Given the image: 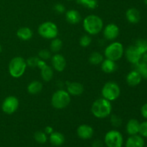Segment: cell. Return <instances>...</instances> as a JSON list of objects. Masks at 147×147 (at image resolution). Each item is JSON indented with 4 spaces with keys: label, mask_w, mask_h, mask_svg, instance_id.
<instances>
[{
    "label": "cell",
    "mask_w": 147,
    "mask_h": 147,
    "mask_svg": "<svg viewBox=\"0 0 147 147\" xmlns=\"http://www.w3.org/2000/svg\"><path fill=\"white\" fill-rule=\"evenodd\" d=\"M111 103L104 98L97 99L92 105V113L98 119H105L111 114Z\"/></svg>",
    "instance_id": "obj_1"
},
{
    "label": "cell",
    "mask_w": 147,
    "mask_h": 147,
    "mask_svg": "<svg viewBox=\"0 0 147 147\" xmlns=\"http://www.w3.org/2000/svg\"><path fill=\"white\" fill-rule=\"evenodd\" d=\"M83 25L86 32L92 35H95L101 32L103 27V22L102 19L98 16L91 14L84 19Z\"/></svg>",
    "instance_id": "obj_2"
},
{
    "label": "cell",
    "mask_w": 147,
    "mask_h": 147,
    "mask_svg": "<svg viewBox=\"0 0 147 147\" xmlns=\"http://www.w3.org/2000/svg\"><path fill=\"white\" fill-rule=\"evenodd\" d=\"M27 67L26 60L22 57H15L10 61L9 72L13 78H20L24 73Z\"/></svg>",
    "instance_id": "obj_3"
},
{
    "label": "cell",
    "mask_w": 147,
    "mask_h": 147,
    "mask_svg": "<svg viewBox=\"0 0 147 147\" xmlns=\"http://www.w3.org/2000/svg\"><path fill=\"white\" fill-rule=\"evenodd\" d=\"M70 103V94L64 90H58L53 93L51 103L56 109H63Z\"/></svg>",
    "instance_id": "obj_4"
},
{
    "label": "cell",
    "mask_w": 147,
    "mask_h": 147,
    "mask_svg": "<svg viewBox=\"0 0 147 147\" xmlns=\"http://www.w3.org/2000/svg\"><path fill=\"white\" fill-rule=\"evenodd\" d=\"M38 33L43 38L53 40L57 37L58 34V29L55 23L47 21L39 26Z\"/></svg>",
    "instance_id": "obj_5"
},
{
    "label": "cell",
    "mask_w": 147,
    "mask_h": 147,
    "mask_svg": "<svg viewBox=\"0 0 147 147\" xmlns=\"http://www.w3.org/2000/svg\"><path fill=\"white\" fill-rule=\"evenodd\" d=\"M101 93L104 98L109 101H113L119 97L121 89L119 85L115 82H108L103 86Z\"/></svg>",
    "instance_id": "obj_6"
},
{
    "label": "cell",
    "mask_w": 147,
    "mask_h": 147,
    "mask_svg": "<svg viewBox=\"0 0 147 147\" xmlns=\"http://www.w3.org/2000/svg\"><path fill=\"white\" fill-rule=\"evenodd\" d=\"M123 52V45L119 42H114L106 47L104 54L106 58L116 62L121 58Z\"/></svg>",
    "instance_id": "obj_7"
},
{
    "label": "cell",
    "mask_w": 147,
    "mask_h": 147,
    "mask_svg": "<svg viewBox=\"0 0 147 147\" xmlns=\"http://www.w3.org/2000/svg\"><path fill=\"white\" fill-rule=\"evenodd\" d=\"M123 136L116 130H111L105 136V143L108 147H122Z\"/></svg>",
    "instance_id": "obj_8"
},
{
    "label": "cell",
    "mask_w": 147,
    "mask_h": 147,
    "mask_svg": "<svg viewBox=\"0 0 147 147\" xmlns=\"http://www.w3.org/2000/svg\"><path fill=\"white\" fill-rule=\"evenodd\" d=\"M19 107V100L15 96H10L6 98L1 105L2 111L6 114H13Z\"/></svg>",
    "instance_id": "obj_9"
},
{
    "label": "cell",
    "mask_w": 147,
    "mask_h": 147,
    "mask_svg": "<svg viewBox=\"0 0 147 147\" xmlns=\"http://www.w3.org/2000/svg\"><path fill=\"white\" fill-rule=\"evenodd\" d=\"M126 56L129 62L135 65L140 61L142 54L139 51L135 45L130 46L126 50Z\"/></svg>",
    "instance_id": "obj_10"
},
{
    "label": "cell",
    "mask_w": 147,
    "mask_h": 147,
    "mask_svg": "<svg viewBox=\"0 0 147 147\" xmlns=\"http://www.w3.org/2000/svg\"><path fill=\"white\" fill-rule=\"evenodd\" d=\"M104 37L108 40H116L119 35V28L116 24H109L106 26L103 30Z\"/></svg>",
    "instance_id": "obj_11"
},
{
    "label": "cell",
    "mask_w": 147,
    "mask_h": 147,
    "mask_svg": "<svg viewBox=\"0 0 147 147\" xmlns=\"http://www.w3.org/2000/svg\"><path fill=\"white\" fill-rule=\"evenodd\" d=\"M52 65L55 70L62 72L66 67V60L65 57L60 54H55L51 57Z\"/></svg>",
    "instance_id": "obj_12"
},
{
    "label": "cell",
    "mask_w": 147,
    "mask_h": 147,
    "mask_svg": "<svg viewBox=\"0 0 147 147\" xmlns=\"http://www.w3.org/2000/svg\"><path fill=\"white\" fill-rule=\"evenodd\" d=\"M93 129L90 126L87 124L80 125L77 129V134L80 139H88L93 136Z\"/></svg>",
    "instance_id": "obj_13"
},
{
    "label": "cell",
    "mask_w": 147,
    "mask_h": 147,
    "mask_svg": "<svg viewBox=\"0 0 147 147\" xmlns=\"http://www.w3.org/2000/svg\"><path fill=\"white\" fill-rule=\"evenodd\" d=\"M67 93L73 96H80L84 91V87L80 83L74 82V83H67Z\"/></svg>",
    "instance_id": "obj_14"
},
{
    "label": "cell",
    "mask_w": 147,
    "mask_h": 147,
    "mask_svg": "<svg viewBox=\"0 0 147 147\" xmlns=\"http://www.w3.org/2000/svg\"><path fill=\"white\" fill-rule=\"evenodd\" d=\"M142 77L136 70L131 71L126 76V82L130 86H136L141 83Z\"/></svg>",
    "instance_id": "obj_15"
},
{
    "label": "cell",
    "mask_w": 147,
    "mask_h": 147,
    "mask_svg": "<svg viewBox=\"0 0 147 147\" xmlns=\"http://www.w3.org/2000/svg\"><path fill=\"white\" fill-rule=\"evenodd\" d=\"M126 17L131 24H136L140 21L141 15L139 10L135 8H130L126 11Z\"/></svg>",
    "instance_id": "obj_16"
},
{
    "label": "cell",
    "mask_w": 147,
    "mask_h": 147,
    "mask_svg": "<svg viewBox=\"0 0 147 147\" xmlns=\"http://www.w3.org/2000/svg\"><path fill=\"white\" fill-rule=\"evenodd\" d=\"M144 141L142 136L132 135L126 141V147H144Z\"/></svg>",
    "instance_id": "obj_17"
},
{
    "label": "cell",
    "mask_w": 147,
    "mask_h": 147,
    "mask_svg": "<svg viewBox=\"0 0 147 147\" xmlns=\"http://www.w3.org/2000/svg\"><path fill=\"white\" fill-rule=\"evenodd\" d=\"M65 18L67 22L72 24H78L80 22V20H81L80 13L77 10L75 9L68 10L65 14Z\"/></svg>",
    "instance_id": "obj_18"
},
{
    "label": "cell",
    "mask_w": 147,
    "mask_h": 147,
    "mask_svg": "<svg viewBox=\"0 0 147 147\" xmlns=\"http://www.w3.org/2000/svg\"><path fill=\"white\" fill-rule=\"evenodd\" d=\"M101 69L104 73L110 74L116 71L117 69V65L116 64L115 61L106 58L101 63Z\"/></svg>",
    "instance_id": "obj_19"
},
{
    "label": "cell",
    "mask_w": 147,
    "mask_h": 147,
    "mask_svg": "<svg viewBox=\"0 0 147 147\" xmlns=\"http://www.w3.org/2000/svg\"><path fill=\"white\" fill-rule=\"evenodd\" d=\"M33 32L29 27H23L19 29L17 32V36L22 40L27 41L32 37Z\"/></svg>",
    "instance_id": "obj_20"
},
{
    "label": "cell",
    "mask_w": 147,
    "mask_h": 147,
    "mask_svg": "<svg viewBox=\"0 0 147 147\" xmlns=\"http://www.w3.org/2000/svg\"><path fill=\"white\" fill-rule=\"evenodd\" d=\"M140 123L136 119H131L129 121L126 125V131L129 135H136L139 131Z\"/></svg>",
    "instance_id": "obj_21"
},
{
    "label": "cell",
    "mask_w": 147,
    "mask_h": 147,
    "mask_svg": "<svg viewBox=\"0 0 147 147\" xmlns=\"http://www.w3.org/2000/svg\"><path fill=\"white\" fill-rule=\"evenodd\" d=\"M50 141L52 144L58 146L64 143L65 137L60 132H53L50 134Z\"/></svg>",
    "instance_id": "obj_22"
},
{
    "label": "cell",
    "mask_w": 147,
    "mask_h": 147,
    "mask_svg": "<svg viewBox=\"0 0 147 147\" xmlns=\"http://www.w3.org/2000/svg\"><path fill=\"white\" fill-rule=\"evenodd\" d=\"M42 84L40 83V81L37 80H34V81L31 82L30 84L27 86V91L32 95L38 94L39 93L42 91Z\"/></svg>",
    "instance_id": "obj_23"
},
{
    "label": "cell",
    "mask_w": 147,
    "mask_h": 147,
    "mask_svg": "<svg viewBox=\"0 0 147 147\" xmlns=\"http://www.w3.org/2000/svg\"><path fill=\"white\" fill-rule=\"evenodd\" d=\"M40 70H41V77L43 79V80L46 82H49L53 79V70L50 66L47 65L46 64Z\"/></svg>",
    "instance_id": "obj_24"
},
{
    "label": "cell",
    "mask_w": 147,
    "mask_h": 147,
    "mask_svg": "<svg viewBox=\"0 0 147 147\" xmlns=\"http://www.w3.org/2000/svg\"><path fill=\"white\" fill-rule=\"evenodd\" d=\"M135 70L138 72L141 75L143 78L147 80V64L144 62L139 61L136 64H135Z\"/></svg>",
    "instance_id": "obj_25"
},
{
    "label": "cell",
    "mask_w": 147,
    "mask_h": 147,
    "mask_svg": "<svg viewBox=\"0 0 147 147\" xmlns=\"http://www.w3.org/2000/svg\"><path fill=\"white\" fill-rule=\"evenodd\" d=\"M62 47H63V42L60 39L55 38L53 39L50 43V50L53 53H58L60 50H61Z\"/></svg>",
    "instance_id": "obj_26"
},
{
    "label": "cell",
    "mask_w": 147,
    "mask_h": 147,
    "mask_svg": "<svg viewBox=\"0 0 147 147\" xmlns=\"http://www.w3.org/2000/svg\"><path fill=\"white\" fill-rule=\"evenodd\" d=\"M103 57L100 53L94 52L89 57V62L93 65H98L103 62Z\"/></svg>",
    "instance_id": "obj_27"
},
{
    "label": "cell",
    "mask_w": 147,
    "mask_h": 147,
    "mask_svg": "<svg viewBox=\"0 0 147 147\" xmlns=\"http://www.w3.org/2000/svg\"><path fill=\"white\" fill-rule=\"evenodd\" d=\"M77 1L83 7L91 9L96 8L98 5L97 0H77Z\"/></svg>",
    "instance_id": "obj_28"
},
{
    "label": "cell",
    "mask_w": 147,
    "mask_h": 147,
    "mask_svg": "<svg viewBox=\"0 0 147 147\" xmlns=\"http://www.w3.org/2000/svg\"><path fill=\"white\" fill-rule=\"evenodd\" d=\"M135 46L142 55L147 52V41L144 39H139L136 41Z\"/></svg>",
    "instance_id": "obj_29"
},
{
    "label": "cell",
    "mask_w": 147,
    "mask_h": 147,
    "mask_svg": "<svg viewBox=\"0 0 147 147\" xmlns=\"http://www.w3.org/2000/svg\"><path fill=\"white\" fill-rule=\"evenodd\" d=\"M34 137L36 142L40 144L45 143L47 139L46 134L43 131H40L35 132V134L34 135Z\"/></svg>",
    "instance_id": "obj_30"
},
{
    "label": "cell",
    "mask_w": 147,
    "mask_h": 147,
    "mask_svg": "<svg viewBox=\"0 0 147 147\" xmlns=\"http://www.w3.org/2000/svg\"><path fill=\"white\" fill-rule=\"evenodd\" d=\"M91 38H90V36L88 35H83L80 39V45L81 47H88L89 45L91 43Z\"/></svg>",
    "instance_id": "obj_31"
},
{
    "label": "cell",
    "mask_w": 147,
    "mask_h": 147,
    "mask_svg": "<svg viewBox=\"0 0 147 147\" xmlns=\"http://www.w3.org/2000/svg\"><path fill=\"white\" fill-rule=\"evenodd\" d=\"M39 58H40L42 60H47L51 57V53L48 50H46V49H43L41 50L38 53Z\"/></svg>",
    "instance_id": "obj_32"
},
{
    "label": "cell",
    "mask_w": 147,
    "mask_h": 147,
    "mask_svg": "<svg viewBox=\"0 0 147 147\" xmlns=\"http://www.w3.org/2000/svg\"><path fill=\"white\" fill-rule=\"evenodd\" d=\"M40 60L39 57H30L26 60L27 65H28L30 67H37L38 61Z\"/></svg>",
    "instance_id": "obj_33"
},
{
    "label": "cell",
    "mask_w": 147,
    "mask_h": 147,
    "mask_svg": "<svg viewBox=\"0 0 147 147\" xmlns=\"http://www.w3.org/2000/svg\"><path fill=\"white\" fill-rule=\"evenodd\" d=\"M111 123L115 127H119L121 125L122 119L116 115H112L111 118Z\"/></svg>",
    "instance_id": "obj_34"
},
{
    "label": "cell",
    "mask_w": 147,
    "mask_h": 147,
    "mask_svg": "<svg viewBox=\"0 0 147 147\" xmlns=\"http://www.w3.org/2000/svg\"><path fill=\"white\" fill-rule=\"evenodd\" d=\"M139 133H140L142 136L147 137V121H144L143 123H140Z\"/></svg>",
    "instance_id": "obj_35"
},
{
    "label": "cell",
    "mask_w": 147,
    "mask_h": 147,
    "mask_svg": "<svg viewBox=\"0 0 147 147\" xmlns=\"http://www.w3.org/2000/svg\"><path fill=\"white\" fill-rule=\"evenodd\" d=\"M54 9L57 11V13H63L65 11V7H64V5L62 4H56L54 6Z\"/></svg>",
    "instance_id": "obj_36"
},
{
    "label": "cell",
    "mask_w": 147,
    "mask_h": 147,
    "mask_svg": "<svg viewBox=\"0 0 147 147\" xmlns=\"http://www.w3.org/2000/svg\"><path fill=\"white\" fill-rule=\"evenodd\" d=\"M142 114L145 119H147V103L142 107Z\"/></svg>",
    "instance_id": "obj_37"
},
{
    "label": "cell",
    "mask_w": 147,
    "mask_h": 147,
    "mask_svg": "<svg viewBox=\"0 0 147 147\" xmlns=\"http://www.w3.org/2000/svg\"><path fill=\"white\" fill-rule=\"evenodd\" d=\"M93 147H103V143L100 140L95 141L93 144Z\"/></svg>",
    "instance_id": "obj_38"
},
{
    "label": "cell",
    "mask_w": 147,
    "mask_h": 147,
    "mask_svg": "<svg viewBox=\"0 0 147 147\" xmlns=\"http://www.w3.org/2000/svg\"><path fill=\"white\" fill-rule=\"evenodd\" d=\"M53 132V129L50 126H47V127L45 129V133L47 134H51Z\"/></svg>",
    "instance_id": "obj_39"
},
{
    "label": "cell",
    "mask_w": 147,
    "mask_h": 147,
    "mask_svg": "<svg viewBox=\"0 0 147 147\" xmlns=\"http://www.w3.org/2000/svg\"><path fill=\"white\" fill-rule=\"evenodd\" d=\"M142 61L144 62L145 63H146L147 64V52L146 53H144V54L142 55Z\"/></svg>",
    "instance_id": "obj_40"
},
{
    "label": "cell",
    "mask_w": 147,
    "mask_h": 147,
    "mask_svg": "<svg viewBox=\"0 0 147 147\" xmlns=\"http://www.w3.org/2000/svg\"><path fill=\"white\" fill-rule=\"evenodd\" d=\"M1 45H0V53H1Z\"/></svg>",
    "instance_id": "obj_41"
},
{
    "label": "cell",
    "mask_w": 147,
    "mask_h": 147,
    "mask_svg": "<svg viewBox=\"0 0 147 147\" xmlns=\"http://www.w3.org/2000/svg\"><path fill=\"white\" fill-rule=\"evenodd\" d=\"M144 2H145V4L147 5V0H144Z\"/></svg>",
    "instance_id": "obj_42"
},
{
    "label": "cell",
    "mask_w": 147,
    "mask_h": 147,
    "mask_svg": "<svg viewBox=\"0 0 147 147\" xmlns=\"http://www.w3.org/2000/svg\"><path fill=\"white\" fill-rule=\"evenodd\" d=\"M67 1H70V0H67Z\"/></svg>",
    "instance_id": "obj_43"
},
{
    "label": "cell",
    "mask_w": 147,
    "mask_h": 147,
    "mask_svg": "<svg viewBox=\"0 0 147 147\" xmlns=\"http://www.w3.org/2000/svg\"><path fill=\"white\" fill-rule=\"evenodd\" d=\"M146 147H147V146H146Z\"/></svg>",
    "instance_id": "obj_44"
}]
</instances>
